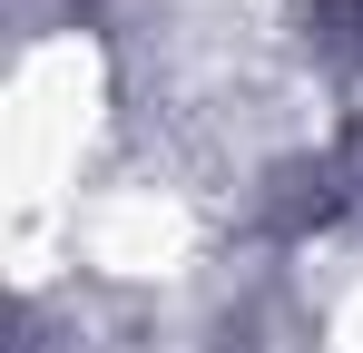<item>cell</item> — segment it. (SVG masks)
Masks as SVG:
<instances>
[{"instance_id": "cell-1", "label": "cell", "mask_w": 363, "mask_h": 353, "mask_svg": "<svg viewBox=\"0 0 363 353\" xmlns=\"http://www.w3.org/2000/svg\"><path fill=\"white\" fill-rule=\"evenodd\" d=\"M354 20H363V0H354Z\"/></svg>"}]
</instances>
